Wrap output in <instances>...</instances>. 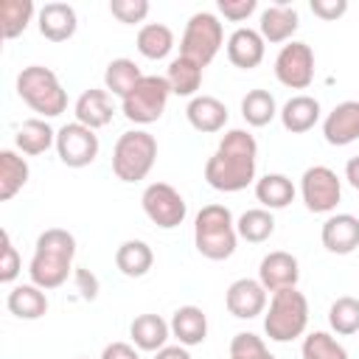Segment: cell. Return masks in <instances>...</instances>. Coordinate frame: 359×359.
Wrapping results in <instances>:
<instances>
[{"instance_id": "6da1fadb", "label": "cell", "mask_w": 359, "mask_h": 359, "mask_svg": "<svg viewBox=\"0 0 359 359\" xmlns=\"http://www.w3.org/2000/svg\"><path fill=\"white\" fill-rule=\"evenodd\" d=\"M258 143L247 129H227L205 163V180L213 191L238 194L255 182Z\"/></svg>"}, {"instance_id": "7a4b0ae2", "label": "cell", "mask_w": 359, "mask_h": 359, "mask_svg": "<svg viewBox=\"0 0 359 359\" xmlns=\"http://www.w3.org/2000/svg\"><path fill=\"white\" fill-rule=\"evenodd\" d=\"M73 258H76V236L67 233L65 227H48L36 236L34 255L28 264V278L39 289H59L70 272H73Z\"/></svg>"}, {"instance_id": "3957f363", "label": "cell", "mask_w": 359, "mask_h": 359, "mask_svg": "<svg viewBox=\"0 0 359 359\" xmlns=\"http://www.w3.org/2000/svg\"><path fill=\"white\" fill-rule=\"evenodd\" d=\"M238 230L227 205H205L194 219V247L208 261H224L236 252Z\"/></svg>"}, {"instance_id": "277c9868", "label": "cell", "mask_w": 359, "mask_h": 359, "mask_svg": "<svg viewBox=\"0 0 359 359\" xmlns=\"http://www.w3.org/2000/svg\"><path fill=\"white\" fill-rule=\"evenodd\" d=\"M309 328V300L306 294L292 286L272 292L269 309L264 314V334L272 342H292L297 337H306Z\"/></svg>"}, {"instance_id": "5b68a950", "label": "cell", "mask_w": 359, "mask_h": 359, "mask_svg": "<svg viewBox=\"0 0 359 359\" xmlns=\"http://www.w3.org/2000/svg\"><path fill=\"white\" fill-rule=\"evenodd\" d=\"M17 95L42 118H56L67 109V90L45 65H28L17 73Z\"/></svg>"}, {"instance_id": "8992f818", "label": "cell", "mask_w": 359, "mask_h": 359, "mask_svg": "<svg viewBox=\"0 0 359 359\" xmlns=\"http://www.w3.org/2000/svg\"><path fill=\"white\" fill-rule=\"evenodd\" d=\"M157 160V137L146 129H129L115 140L112 174L121 182H140L149 177Z\"/></svg>"}, {"instance_id": "52a82bcc", "label": "cell", "mask_w": 359, "mask_h": 359, "mask_svg": "<svg viewBox=\"0 0 359 359\" xmlns=\"http://www.w3.org/2000/svg\"><path fill=\"white\" fill-rule=\"evenodd\" d=\"M222 45H224V28H222L219 17L210 11L191 14V20L185 22L182 39H180V56H188L196 65L208 67L216 59V53L222 50Z\"/></svg>"}, {"instance_id": "ba28073f", "label": "cell", "mask_w": 359, "mask_h": 359, "mask_svg": "<svg viewBox=\"0 0 359 359\" xmlns=\"http://www.w3.org/2000/svg\"><path fill=\"white\" fill-rule=\"evenodd\" d=\"M168 95H171V87H168L165 76H143L129 90V95L121 98V112H123L126 121H132L137 126L154 123V121L163 118Z\"/></svg>"}, {"instance_id": "9c48e42d", "label": "cell", "mask_w": 359, "mask_h": 359, "mask_svg": "<svg viewBox=\"0 0 359 359\" xmlns=\"http://www.w3.org/2000/svg\"><path fill=\"white\" fill-rule=\"evenodd\" d=\"M140 205H143V213L149 216V222L157 224L160 230H174L188 216L185 196L174 185H168V182H151V185H146L143 194H140Z\"/></svg>"}, {"instance_id": "30bf717a", "label": "cell", "mask_w": 359, "mask_h": 359, "mask_svg": "<svg viewBox=\"0 0 359 359\" xmlns=\"http://www.w3.org/2000/svg\"><path fill=\"white\" fill-rule=\"evenodd\" d=\"M300 196L311 213H334L342 199V180L328 165H311L300 177Z\"/></svg>"}, {"instance_id": "8fae6325", "label": "cell", "mask_w": 359, "mask_h": 359, "mask_svg": "<svg viewBox=\"0 0 359 359\" xmlns=\"http://www.w3.org/2000/svg\"><path fill=\"white\" fill-rule=\"evenodd\" d=\"M275 79L289 90H306L314 81V50L306 42H286L275 56Z\"/></svg>"}, {"instance_id": "7c38bea8", "label": "cell", "mask_w": 359, "mask_h": 359, "mask_svg": "<svg viewBox=\"0 0 359 359\" xmlns=\"http://www.w3.org/2000/svg\"><path fill=\"white\" fill-rule=\"evenodd\" d=\"M98 135L95 129L73 121L65 123L62 129H56V154L67 168H84L98 157Z\"/></svg>"}, {"instance_id": "4fadbf2b", "label": "cell", "mask_w": 359, "mask_h": 359, "mask_svg": "<svg viewBox=\"0 0 359 359\" xmlns=\"http://www.w3.org/2000/svg\"><path fill=\"white\" fill-rule=\"evenodd\" d=\"M224 306L238 320H252L266 311V289L258 278H238L224 292Z\"/></svg>"}, {"instance_id": "5bb4252c", "label": "cell", "mask_w": 359, "mask_h": 359, "mask_svg": "<svg viewBox=\"0 0 359 359\" xmlns=\"http://www.w3.org/2000/svg\"><path fill=\"white\" fill-rule=\"evenodd\" d=\"M258 280L266 292H280V289H292L300 280V264L292 252L286 250H272L261 258L258 264Z\"/></svg>"}, {"instance_id": "9a60e30c", "label": "cell", "mask_w": 359, "mask_h": 359, "mask_svg": "<svg viewBox=\"0 0 359 359\" xmlns=\"http://www.w3.org/2000/svg\"><path fill=\"white\" fill-rule=\"evenodd\" d=\"M320 241L334 255H351L359 247V219L353 213H331L320 227Z\"/></svg>"}, {"instance_id": "2e32d148", "label": "cell", "mask_w": 359, "mask_h": 359, "mask_svg": "<svg viewBox=\"0 0 359 359\" xmlns=\"http://www.w3.org/2000/svg\"><path fill=\"white\" fill-rule=\"evenodd\" d=\"M224 48H227L230 65H236L238 70H255L266 53V42L255 28H236L227 36Z\"/></svg>"}, {"instance_id": "e0dca14e", "label": "cell", "mask_w": 359, "mask_h": 359, "mask_svg": "<svg viewBox=\"0 0 359 359\" xmlns=\"http://www.w3.org/2000/svg\"><path fill=\"white\" fill-rule=\"evenodd\" d=\"M323 137L331 146H348L359 140V101L337 104L323 121Z\"/></svg>"}, {"instance_id": "ac0fdd59", "label": "cell", "mask_w": 359, "mask_h": 359, "mask_svg": "<svg viewBox=\"0 0 359 359\" xmlns=\"http://www.w3.org/2000/svg\"><path fill=\"white\" fill-rule=\"evenodd\" d=\"M36 28L48 42H67L79 28L76 8L70 3H45L36 14Z\"/></svg>"}, {"instance_id": "d6986e66", "label": "cell", "mask_w": 359, "mask_h": 359, "mask_svg": "<svg viewBox=\"0 0 359 359\" xmlns=\"http://www.w3.org/2000/svg\"><path fill=\"white\" fill-rule=\"evenodd\" d=\"M300 28V17L297 8L289 3H275L266 6L261 11V22H258V34L264 36V42L269 45H280V42H292V34Z\"/></svg>"}, {"instance_id": "ffe728a7", "label": "cell", "mask_w": 359, "mask_h": 359, "mask_svg": "<svg viewBox=\"0 0 359 359\" xmlns=\"http://www.w3.org/2000/svg\"><path fill=\"white\" fill-rule=\"evenodd\" d=\"M185 118L196 132L213 135V132H222L227 126V107L216 95H196L188 101Z\"/></svg>"}, {"instance_id": "44dd1931", "label": "cell", "mask_w": 359, "mask_h": 359, "mask_svg": "<svg viewBox=\"0 0 359 359\" xmlns=\"http://www.w3.org/2000/svg\"><path fill=\"white\" fill-rule=\"evenodd\" d=\"M73 112H76L79 123H84L90 129H101V126H107L112 121V112H115L112 95L107 90H101V87H90L76 98Z\"/></svg>"}, {"instance_id": "7402d4cb", "label": "cell", "mask_w": 359, "mask_h": 359, "mask_svg": "<svg viewBox=\"0 0 359 359\" xmlns=\"http://www.w3.org/2000/svg\"><path fill=\"white\" fill-rule=\"evenodd\" d=\"M168 325H171V337L185 348L202 345L208 339V314L199 306H180L171 314Z\"/></svg>"}, {"instance_id": "603a6c76", "label": "cell", "mask_w": 359, "mask_h": 359, "mask_svg": "<svg viewBox=\"0 0 359 359\" xmlns=\"http://www.w3.org/2000/svg\"><path fill=\"white\" fill-rule=\"evenodd\" d=\"M320 101L314 98V95H306V93H300V95H292L283 107H280V123H283V129L286 132H292V135H303V132H309V129H314L317 126V121H320Z\"/></svg>"}, {"instance_id": "cb8c5ba5", "label": "cell", "mask_w": 359, "mask_h": 359, "mask_svg": "<svg viewBox=\"0 0 359 359\" xmlns=\"http://www.w3.org/2000/svg\"><path fill=\"white\" fill-rule=\"evenodd\" d=\"M129 337H132V345L137 351H149V353H157L160 348L168 345V337H171V325L160 317V314H137L129 325Z\"/></svg>"}, {"instance_id": "d4e9b609", "label": "cell", "mask_w": 359, "mask_h": 359, "mask_svg": "<svg viewBox=\"0 0 359 359\" xmlns=\"http://www.w3.org/2000/svg\"><path fill=\"white\" fill-rule=\"evenodd\" d=\"M6 306L20 320H39L48 314V294L36 283H20L8 292Z\"/></svg>"}, {"instance_id": "484cf974", "label": "cell", "mask_w": 359, "mask_h": 359, "mask_svg": "<svg viewBox=\"0 0 359 359\" xmlns=\"http://www.w3.org/2000/svg\"><path fill=\"white\" fill-rule=\"evenodd\" d=\"M115 266L126 278H143L154 266V252L143 238H129L115 250Z\"/></svg>"}, {"instance_id": "4316f807", "label": "cell", "mask_w": 359, "mask_h": 359, "mask_svg": "<svg viewBox=\"0 0 359 359\" xmlns=\"http://www.w3.org/2000/svg\"><path fill=\"white\" fill-rule=\"evenodd\" d=\"M202 65H196L188 56H174L168 62L165 79L171 87V95H182V98H196V90L202 87Z\"/></svg>"}, {"instance_id": "83f0119b", "label": "cell", "mask_w": 359, "mask_h": 359, "mask_svg": "<svg viewBox=\"0 0 359 359\" xmlns=\"http://www.w3.org/2000/svg\"><path fill=\"white\" fill-rule=\"evenodd\" d=\"M14 146L22 154H45L50 146H56V132L50 129V123L45 118H28L20 123L17 135H14Z\"/></svg>"}, {"instance_id": "f1b7e54d", "label": "cell", "mask_w": 359, "mask_h": 359, "mask_svg": "<svg viewBox=\"0 0 359 359\" xmlns=\"http://www.w3.org/2000/svg\"><path fill=\"white\" fill-rule=\"evenodd\" d=\"M28 177H31L28 160L20 157L14 149H3L0 151V202L14 199L25 188Z\"/></svg>"}, {"instance_id": "f546056e", "label": "cell", "mask_w": 359, "mask_h": 359, "mask_svg": "<svg viewBox=\"0 0 359 359\" xmlns=\"http://www.w3.org/2000/svg\"><path fill=\"white\" fill-rule=\"evenodd\" d=\"M297 188L286 174H264L261 180H255V199L261 202V208L266 210H283L286 205H292Z\"/></svg>"}, {"instance_id": "4dcf8cb0", "label": "cell", "mask_w": 359, "mask_h": 359, "mask_svg": "<svg viewBox=\"0 0 359 359\" xmlns=\"http://www.w3.org/2000/svg\"><path fill=\"white\" fill-rule=\"evenodd\" d=\"M137 50H140V56H146L151 62L165 59L174 50V31L168 25H163V22L140 25V31H137Z\"/></svg>"}, {"instance_id": "1f68e13d", "label": "cell", "mask_w": 359, "mask_h": 359, "mask_svg": "<svg viewBox=\"0 0 359 359\" xmlns=\"http://www.w3.org/2000/svg\"><path fill=\"white\" fill-rule=\"evenodd\" d=\"M36 6L31 0H0V34L3 39H17L34 20Z\"/></svg>"}, {"instance_id": "d6a6232c", "label": "cell", "mask_w": 359, "mask_h": 359, "mask_svg": "<svg viewBox=\"0 0 359 359\" xmlns=\"http://www.w3.org/2000/svg\"><path fill=\"white\" fill-rule=\"evenodd\" d=\"M143 79V73H140V67L132 62V59H112L109 65H107V70H104V90L109 93V95H118V98H126L129 95V90L137 84Z\"/></svg>"}, {"instance_id": "836d02e7", "label": "cell", "mask_w": 359, "mask_h": 359, "mask_svg": "<svg viewBox=\"0 0 359 359\" xmlns=\"http://www.w3.org/2000/svg\"><path fill=\"white\" fill-rule=\"evenodd\" d=\"M278 104H275V95L269 90H250L244 98H241V118L247 121V126H266L275 121L278 115Z\"/></svg>"}, {"instance_id": "e575fe53", "label": "cell", "mask_w": 359, "mask_h": 359, "mask_svg": "<svg viewBox=\"0 0 359 359\" xmlns=\"http://www.w3.org/2000/svg\"><path fill=\"white\" fill-rule=\"evenodd\" d=\"M236 230H238V238L250 244H264L275 233V216L266 208H250L236 219Z\"/></svg>"}, {"instance_id": "d590c367", "label": "cell", "mask_w": 359, "mask_h": 359, "mask_svg": "<svg viewBox=\"0 0 359 359\" xmlns=\"http://www.w3.org/2000/svg\"><path fill=\"white\" fill-rule=\"evenodd\" d=\"M328 325L337 337H351L359 331V297L342 294L328 306Z\"/></svg>"}, {"instance_id": "8d00e7d4", "label": "cell", "mask_w": 359, "mask_h": 359, "mask_svg": "<svg viewBox=\"0 0 359 359\" xmlns=\"http://www.w3.org/2000/svg\"><path fill=\"white\" fill-rule=\"evenodd\" d=\"M300 356L303 359H351L345 345L339 339H334L328 331H311L303 337L300 345Z\"/></svg>"}, {"instance_id": "74e56055", "label": "cell", "mask_w": 359, "mask_h": 359, "mask_svg": "<svg viewBox=\"0 0 359 359\" xmlns=\"http://www.w3.org/2000/svg\"><path fill=\"white\" fill-rule=\"evenodd\" d=\"M230 359H278L275 353H269L266 342L252 334V331H238L230 339Z\"/></svg>"}, {"instance_id": "f35d334b", "label": "cell", "mask_w": 359, "mask_h": 359, "mask_svg": "<svg viewBox=\"0 0 359 359\" xmlns=\"http://www.w3.org/2000/svg\"><path fill=\"white\" fill-rule=\"evenodd\" d=\"M20 272H22L20 252H17L8 230H3L0 233V283H14Z\"/></svg>"}, {"instance_id": "ab89813d", "label": "cell", "mask_w": 359, "mask_h": 359, "mask_svg": "<svg viewBox=\"0 0 359 359\" xmlns=\"http://www.w3.org/2000/svg\"><path fill=\"white\" fill-rule=\"evenodd\" d=\"M109 14L123 25H135L149 17V3L146 0H112Z\"/></svg>"}, {"instance_id": "60d3db41", "label": "cell", "mask_w": 359, "mask_h": 359, "mask_svg": "<svg viewBox=\"0 0 359 359\" xmlns=\"http://www.w3.org/2000/svg\"><path fill=\"white\" fill-rule=\"evenodd\" d=\"M216 8H219V14H222L224 20H230V22H244V20L258 8V3H255V0H219Z\"/></svg>"}, {"instance_id": "b9f144b4", "label": "cell", "mask_w": 359, "mask_h": 359, "mask_svg": "<svg viewBox=\"0 0 359 359\" xmlns=\"http://www.w3.org/2000/svg\"><path fill=\"white\" fill-rule=\"evenodd\" d=\"M345 11H348V0H311V14L325 22L339 20Z\"/></svg>"}, {"instance_id": "7bdbcfd3", "label": "cell", "mask_w": 359, "mask_h": 359, "mask_svg": "<svg viewBox=\"0 0 359 359\" xmlns=\"http://www.w3.org/2000/svg\"><path fill=\"white\" fill-rule=\"evenodd\" d=\"M73 278H76V286H79V292H81L84 300H95L98 297V278L90 269L79 266V269H73Z\"/></svg>"}, {"instance_id": "ee69618b", "label": "cell", "mask_w": 359, "mask_h": 359, "mask_svg": "<svg viewBox=\"0 0 359 359\" xmlns=\"http://www.w3.org/2000/svg\"><path fill=\"white\" fill-rule=\"evenodd\" d=\"M101 359H140V356H137L135 345H129V342H109V345H104Z\"/></svg>"}, {"instance_id": "f6af8a7d", "label": "cell", "mask_w": 359, "mask_h": 359, "mask_svg": "<svg viewBox=\"0 0 359 359\" xmlns=\"http://www.w3.org/2000/svg\"><path fill=\"white\" fill-rule=\"evenodd\" d=\"M154 359H194L185 345H165L154 353Z\"/></svg>"}, {"instance_id": "bcb514c9", "label": "cell", "mask_w": 359, "mask_h": 359, "mask_svg": "<svg viewBox=\"0 0 359 359\" xmlns=\"http://www.w3.org/2000/svg\"><path fill=\"white\" fill-rule=\"evenodd\" d=\"M345 180L351 182V188H356V191H359V154H356V157H351V160L345 163Z\"/></svg>"}]
</instances>
